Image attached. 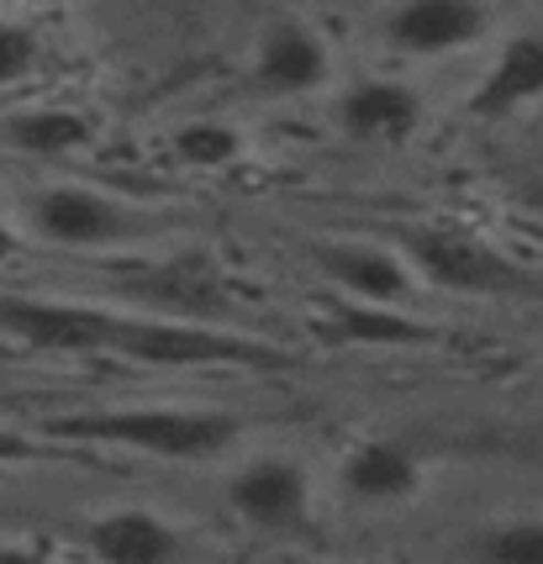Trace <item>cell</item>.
<instances>
[{
	"mask_svg": "<svg viewBox=\"0 0 543 564\" xmlns=\"http://www.w3.org/2000/svg\"><path fill=\"white\" fill-rule=\"evenodd\" d=\"M422 117V100L412 85H401V79H359V85H348L344 100H338V122L344 132L354 138H365V143H395V138H406Z\"/></svg>",
	"mask_w": 543,
	"mask_h": 564,
	"instance_id": "11",
	"label": "cell"
},
{
	"mask_svg": "<svg viewBox=\"0 0 543 564\" xmlns=\"http://www.w3.org/2000/svg\"><path fill=\"white\" fill-rule=\"evenodd\" d=\"M26 454H32V443H26L22 433H6V427H0V465H11V459H26Z\"/></svg>",
	"mask_w": 543,
	"mask_h": 564,
	"instance_id": "20",
	"label": "cell"
},
{
	"mask_svg": "<svg viewBox=\"0 0 543 564\" xmlns=\"http://www.w3.org/2000/svg\"><path fill=\"white\" fill-rule=\"evenodd\" d=\"M317 264L333 285H344L354 301H380V306H395L412 291V274H406V259L391 253V248L374 243H322Z\"/></svg>",
	"mask_w": 543,
	"mask_h": 564,
	"instance_id": "9",
	"label": "cell"
},
{
	"mask_svg": "<svg viewBox=\"0 0 543 564\" xmlns=\"http://www.w3.org/2000/svg\"><path fill=\"white\" fill-rule=\"evenodd\" d=\"M469 549H475L480 560H491V564H543V522L539 517H522V522L486 528Z\"/></svg>",
	"mask_w": 543,
	"mask_h": 564,
	"instance_id": "17",
	"label": "cell"
},
{
	"mask_svg": "<svg viewBox=\"0 0 543 564\" xmlns=\"http://www.w3.org/2000/svg\"><path fill=\"white\" fill-rule=\"evenodd\" d=\"M322 338L344 348H406V344H427V327L406 322L401 312H380V301H354V306L333 312Z\"/></svg>",
	"mask_w": 543,
	"mask_h": 564,
	"instance_id": "15",
	"label": "cell"
},
{
	"mask_svg": "<svg viewBox=\"0 0 543 564\" xmlns=\"http://www.w3.org/2000/svg\"><path fill=\"white\" fill-rule=\"evenodd\" d=\"M333 74V58H327V43H322L312 26L301 22H274L259 43V64H253V79L259 90L270 96H306L327 85Z\"/></svg>",
	"mask_w": 543,
	"mask_h": 564,
	"instance_id": "8",
	"label": "cell"
},
{
	"mask_svg": "<svg viewBox=\"0 0 543 564\" xmlns=\"http://www.w3.org/2000/svg\"><path fill=\"white\" fill-rule=\"evenodd\" d=\"M85 543H90V554L111 564H164L185 549L170 522L143 512V507H117V512L96 517L85 528Z\"/></svg>",
	"mask_w": 543,
	"mask_h": 564,
	"instance_id": "12",
	"label": "cell"
},
{
	"mask_svg": "<svg viewBox=\"0 0 543 564\" xmlns=\"http://www.w3.org/2000/svg\"><path fill=\"white\" fill-rule=\"evenodd\" d=\"M122 312L79 306V301H43V295H0V333L48 354H106Z\"/></svg>",
	"mask_w": 543,
	"mask_h": 564,
	"instance_id": "5",
	"label": "cell"
},
{
	"mask_svg": "<svg viewBox=\"0 0 543 564\" xmlns=\"http://www.w3.org/2000/svg\"><path fill=\"white\" fill-rule=\"evenodd\" d=\"M48 438L111 443V448H138V454H153V459H211L238 438V417H227V412H174V406H111V412L53 417Z\"/></svg>",
	"mask_w": 543,
	"mask_h": 564,
	"instance_id": "1",
	"label": "cell"
},
{
	"mask_svg": "<svg viewBox=\"0 0 543 564\" xmlns=\"http://www.w3.org/2000/svg\"><path fill=\"white\" fill-rule=\"evenodd\" d=\"M174 153L185 164H200V170H217V164H232L243 153V138L222 122H191L174 132Z\"/></svg>",
	"mask_w": 543,
	"mask_h": 564,
	"instance_id": "18",
	"label": "cell"
},
{
	"mask_svg": "<svg viewBox=\"0 0 543 564\" xmlns=\"http://www.w3.org/2000/svg\"><path fill=\"white\" fill-rule=\"evenodd\" d=\"M539 96H543V32H522V37H512L507 48L496 53L491 74L469 96V111L496 122V117H512V111H522L528 100Z\"/></svg>",
	"mask_w": 543,
	"mask_h": 564,
	"instance_id": "10",
	"label": "cell"
},
{
	"mask_svg": "<svg viewBox=\"0 0 543 564\" xmlns=\"http://www.w3.org/2000/svg\"><path fill=\"white\" fill-rule=\"evenodd\" d=\"M132 291L153 301L159 312H185V317H206V312H217L222 306V280L217 270H206V264H159L149 270V280H132Z\"/></svg>",
	"mask_w": 543,
	"mask_h": 564,
	"instance_id": "14",
	"label": "cell"
},
{
	"mask_svg": "<svg viewBox=\"0 0 543 564\" xmlns=\"http://www.w3.org/2000/svg\"><path fill=\"white\" fill-rule=\"evenodd\" d=\"M90 117L64 111V106H43V111H22L6 122V143L32 153V159H58V153H75L90 143Z\"/></svg>",
	"mask_w": 543,
	"mask_h": 564,
	"instance_id": "16",
	"label": "cell"
},
{
	"mask_svg": "<svg viewBox=\"0 0 543 564\" xmlns=\"http://www.w3.org/2000/svg\"><path fill=\"white\" fill-rule=\"evenodd\" d=\"M26 221H32L37 238H48L58 248H117V243H138V238L159 232L153 217L100 196V191H75V185L43 191L26 206Z\"/></svg>",
	"mask_w": 543,
	"mask_h": 564,
	"instance_id": "4",
	"label": "cell"
},
{
	"mask_svg": "<svg viewBox=\"0 0 543 564\" xmlns=\"http://www.w3.org/2000/svg\"><path fill=\"white\" fill-rule=\"evenodd\" d=\"M522 196H528V200H533V206L543 212V180H528V185H522Z\"/></svg>",
	"mask_w": 543,
	"mask_h": 564,
	"instance_id": "22",
	"label": "cell"
},
{
	"mask_svg": "<svg viewBox=\"0 0 543 564\" xmlns=\"http://www.w3.org/2000/svg\"><path fill=\"white\" fill-rule=\"evenodd\" d=\"M6 259H17V238H11L6 221H0V264H6Z\"/></svg>",
	"mask_w": 543,
	"mask_h": 564,
	"instance_id": "21",
	"label": "cell"
},
{
	"mask_svg": "<svg viewBox=\"0 0 543 564\" xmlns=\"http://www.w3.org/2000/svg\"><path fill=\"white\" fill-rule=\"evenodd\" d=\"M111 359H132V365L153 369H200V365H243V369H270L291 365V354L259 338H238V333H217L196 317H117L111 333Z\"/></svg>",
	"mask_w": 543,
	"mask_h": 564,
	"instance_id": "2",
	"label": "cell"
},
{
	"mask_svg": "<svg viewBox=\"0 0 543 564\" xmlns=\"http://www.w3.org/2000/svg\"><path fill=\"white\" fill-rule=\"evenodd\" d=\"M401 253L406 264L422 270L433 285L459 295H522L528 291V274L496 253L491 243L454 232V227H401Z\"/></svg>",
	"mask_w": 543,
	"mask_h": 564,
	"instance_id": "3",
	"label": "cell"
},
{
	"mask_svg": "<svg viewBox=\"0 0 543 564\" xmlns=\"http://www.w3.org/2000/svg\"><path fill=\"white\" fill-rule=\"evenodd\" d=\"M344 486L359 501H406L422 486V465L406 443H365L344 465Z\"/></svg>",
	"mask_w": 543,
	"mask_h": 564,
	"instance_id": "13",
	"label": "cell"
},
{
	"mask_svg": "<svg viewBox=\"0 0 543 564\" xmlns=\"http://www.w3.org/2000/svg\"><path fill=\"white\" fill-rule=\"evenodd\" d=\"M227 507L248 528H296L306 522V469L296 459H253L227 480Z\"/></svg>",
	"mask_w": 543,
	"mask_h": 564,
	"instance_id": "7",
	"label": "cell"
},
{
	"mask_svg": "<svg viewBox=\"0 0 543 564\" xmlns=\"http://www.w3.org/2000/svg\"><path fill=\"white\" fill-rule=\"evenodd\" d=\"M37 58H43V43H37L32 26L0 22V90L17 85V79H26V74L37 69Z\"/></svg>",
	"mask_w": 543,
	"mask_h": 564,
	"instance_id": "19",
	"label": "cell"
},
{
	"mask_svg": "<svg viewBox=\"0 0 543 564\" xmlns=\"http://www.w3.org/2000/svg\"><path fill=\"white\" fill-rule=\"evenodd\" d=\"M486 26H491L486 0H401L385 17V37L412 58H438L480 43Z\"/></svg>",
	"mask_w": 543,
	"mask_h": 564,
	"instance_id": "6",
	"label": "cell"
}]
</instances>
